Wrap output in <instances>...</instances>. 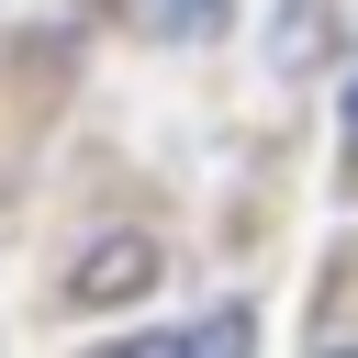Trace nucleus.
<instances>
[{
    "mask_svg": "<svg viewBox=\"0 0 358 358\" xmlns=\"http://www.w3.org/2000/svg\"><path fill=\"white\" fill-rule=\"evenodd\" d=\"M134 280H145V246H101V268H78V291H101V302L134 291Z\"/></svg>",
    "mask_w": 358,
    "mask_h": 358,
    "instance_id": "nucleus-3",
    "label": "nucleus"
},
{
    "mask_svg": "<svg viewBox=\"0 0 358 358\" xmlns=\"http://www.w3.org/2000/svg\"><path fill=\"white\" fill-rule=\"evenodd\" d=\"M336 358H358V347H336Z\"/></svg>",
    "mask_w": 358,
    "mask_h": 358,
    "instance_id": "nucleus-5",
    "label": "nucleus"
},
{
    "mask_svg": "<svg viewBox=\"0 0 358 358\" xmlns=\"http://www.w3.org/2000/svg\"><path fill=\"white\" fill-rule=\"evenodd\" d=\"M134 22H145V34H179V45H201V34H224V0H134Z\"/></svg>",
    "mask_w": 358,
    "mask_h": 358,
    "instance_id": "nucleus-2",
    "label": "nucleus"
},
{
    "mask_svg": "<svg viewBox=\"0 0 358 358\" xmlns=\"http://www.w3.org/2000/svg\"><path fill=\"white\" fill-rule=\"evenodd\" d=\"M347 123H358V90H347Z\"/></svg>",
    "mask_w": 358,
    "mask_h": 358,
    "instance_id": "nucleus-4",
    "label": "nucleus"
},
{
    "mask_svg": "<svg viewBox=\"0 0 358 358\" xmlns=\"http://www.w3.org/2000/svg\"><path fill=\"white\" fill-rule=\"evenodd\" d=\"M257 347V324L224 302V313H201V324H168V336H134V347H112V358H246Z\"/></svg>",
    "mask_w": 358,
    "mask_h": 358,
    "instance_id": "nucleus-1",
    "label": "nucleus"
}]
</instances>
